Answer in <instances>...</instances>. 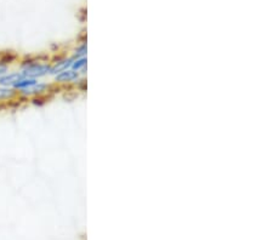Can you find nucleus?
<instances>
[{"label": "nucleus", "instance_id": "423d86ee", "mask_svg": "<svg viewBox=\"0 0 273 240\" xmlns=\"http://www.w3.org/2000/svg\"><path fill=\"white\" fill-rule=\"evenodd\" d=\"M7 72H9V67H7V64L0 62V77L4 76V74L7 73Z\"/></svg>", "mask_w": 273, "mask_h": 240}, {"label": "nucleus", "instance_id": "20e7f679", "mask_svg": "<svg viewBox=\"0 0 273 240\" xmlns=\"http://www.w3.org/2000/svg\"><path fill=\"white\" fill-rule=\"evenodd\" d=\"M78 78V72L73 71V69H66V71L60 72L58 74H56L55 79L58 82H67V81H73L74 79Z\"/></svg>", "mask_w": 273, "mask_h": 240}, {"label": "nucleus", "instance_id": "f257e3e1", "mask_svg": "<svg viewBox=\"0 0 273 240\" xmlns=\"http://www.w3.org/2000/svg\"><path fill=\"white\" fill-rule=\"evenodd\" d=\"M20 72H21L23 76L27 77V78L39 80V78H43V77L50 74L51 66L50 64L45 63V62L29 60V61L23 62L21 71Z\"/></svg>", "mask_w": 273, "mask_h": 240}, {"label": "nucleus", "instance_id": "7ed1b4c3", "mask_svg": "<svg viewBox=\"0 0 273 240\" xmlns=\"http://www.w3.org/2000/svg\"><path fill=\"white\" fill-rule=\"evenodd\" d=\"M49 89V85L46 82H42V81H38L37 84H34L33 86L28 87V89L23 90L21 92V95L23 96H40V95L44 94L45 91H48Z\"/></svg>", "mask_w": 273, "mask_h": 240}, {"label": "nucleus", "instance_id": "f03ea898", "mask_svg": "<svg viewBox=\"0 0 273 240\" xmlns=\"http://www.w3.org/2000/svg\"><path fill=\"white\" fill-rule=\"evenodd\" d=\"M23 77L21 72H7L4 76L0 77V86L11 87L14 89L15 84Z\"/></svg>", "mask_w": 273, "mask_h": 240}, {"label": "nucleus", "instance_id": "39448f33", "mask_svg": "<svg viewBox=\"0 0 273 240\" xmlns=\"http://www.w3.org/2000/svg\"><path fill=\"white\" fill-rule=\"evenodd\" d=\"M15 95H16V90L11 89V87L0 86V102L11 100Z\"/></svg>", "mask_w": 273, "mask_h": 240}]
</instances>
